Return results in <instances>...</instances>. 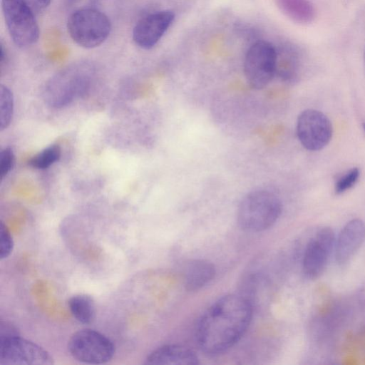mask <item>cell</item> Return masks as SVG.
<instances>
[{
  "instance_id": "cell-1",
  "label": "cell",
  "mask_w": 365,
  "mask_h": 365,
  "mask_svg": "<svg viewBox=\"0 0 365 365\" xmlns=\"http://www.w3.org/2000/svg\"><path fill=\"white\" fill-rule=\"evenodd\" d=\"M252 317V304L245 297L230 294L218 299L197 322L195 338L198 346L210 356L225 352L244 335Z\"/></svg>"
},
{
  "instance_id": "cell-2",
  "label": "cell",
  "mask_w": 365,
  "mask_h": 365,
  "mask_svg": "<svg viewBox=\"0 0 365 365\" xmlns=\"http://www.w3.org/2000/svg\"><path fill=\"white\" fill-rule=\"evenodd\" d=\"M93 69L86 63H78L63 69L46 83L43 97L51 107L60 108L84 96L90 91Z\"/></svg>"
},
{
  "instance_id": "cell-3",
  "label": "cell",
  "mask_w": 365,
  "mask_h": 365,
  "mask_svg": "<svg viewBox=\"0 0 365 365\" xmlns=\"http://www.w3.org/2000/svg\"><path fill=\"white\" fill-rule=\"evenodd\" d=\"M282 212L279 198L272 192L259 189L247 193L240 201L237 219L240 228L259 232L271 227Z\"/></svg>"
},
{
  "instance_id": "cell-4",
  "label": "cell",
  "mask_w": 365,
  "mask_h": 365,
  "mask_svg": "<svg viewBox=\"0 0 365 365\" xmlns=\"http://www.w3.org/2000/svg\"><path fill=\"white\" fill-rule=\"evenodd\" d=\"M67 29L76 43L85 48H93L108 38L111 24L108 16L100 10L81 7L69 16Z\"/></svg>"
},
{
  "instance_id": "cell-5",
  "label": "cell",
  "mask_w": 365,
  "mask_h": 365,
  "mask_svg": "<svg viewBox=\"0 0 365 365\" xmlns=\"http://www.w3.org/2000/svg\"><path fill=\"white\" fill-rule=\"evenodd\" d=\"M277 51L272 43L259 39L247 49L244 59L247 82L255 89L267 86L276 74Z\"/></svg>"
},
{
  "instance_id": "cell-6",
  "label": "cell",
  "mask_w": 365,
  "mask_h": 365,
  "mask_svg": "<svg viewBox=\"0 0 365 365\" xmlns=\"http://www.w3.org/2000/svg\"><path fill=\"white\" fill-rule=\"evenodd\" d=\"M68 349L74 359L91 364H105L115 354L113 341L91 329H83L73 333L68 340Z\"/></svg>"
},
{
  "instance_id": "cell-7",
  "label": "cell",
  "mask_w": 365,
  "mask_h": 365,
  "mask_svg": "<svg viewBox=\"0 0 365 365\" xmlns=\"http://www.w3.org/2000/svg\"><path fill=\"white\" fill-rule=\"evenodd\" d=\"M4 21L13 42L19 47L34 44L39 38L35 14L20 0H1Z\"/></svg>"
},
{
  "instance_id": "cell-8",
  "label": "cell",
  "mask_w": 365,
  "mask_h": 365,
  "mask_svg": "<svg viewBox=\"0 0 365 365\" xmlns=\"http://www.w3.org/2000/svg\"><path fill=\"white\" fill-rule=\"evenodd\" d=\"M51 355L19 334L0 339V365H52Z\"/></svg>"
},
{
  "instance_id": "cell-9",
  "label": "cell",
  "mask_w": 365,
  "mask_h": 365,
  "mask_svg": "<svg viewBox=\"0 0 365 365\" xmlns=\"http://www.w3.org/2000/svg\"><path fill=\"white\" fill-rule=\"evenodd\" d=\"M333 128L329 119L314 109L303 110L297 120V135L302 145L308 150L323 149L331 139Z\"/></svg>"
},
{
  "instance_id": "cell-10",
  "label": "cell",
  "mask_w": 365,
  "mask_h": 365,
  "mask_svg": "<svg viewBox=\"0 0 365 365\" xmlns=\"http://www.w3.org/2000/svg\"><path fill=\"white\" fill-rule=\"evenodd\" d=\"M335 240L329 227L319 229L309 240L302 259L303 273L308 279H315L324 272L334 250Z\"/></svg>"
},
{
  "instance_id": "cell-11",
  "label": "cell",
  "mask_w": 365,
  "mask_h": 365,
  "mask_svg": "<svg viewBox=\"0 0 365 365\" xmlns=\"http://www.w3.org/2000/svg\"><path fill=\"white\" fill-rule=\"evenodd\" d=\"M175 16L171 10L158 11L145 16L133 28V41L141 48H152L173 24Z\"/></svg>"
},
{
  "instance_id": "cell-12",
  "label": "cell",
  "mask_w": 365,
  "mask_h": 365,
  "mask_svg": "<svg viewBox=\"0 0 365 365\" xmlns=\"http://www.w3.org/2000/svg\"><path fill=\"white\" fill-rule=\"evenodd\" d=\"M365 240V222L354 218L347 222L336 237L334 257L343 265L349 262Z\"/></svg>"
},
{
  "instance_id": "cell-13",
  "label": "cell",
  "mask_w": 365,
  "mask_h": 365,
  "mask_svg": "<svg viewBox=\"0 0 365 365\" xmlns=\"http://www.w3.org/2000/svg\"><path fill=\"white\" fill-rule=\"evenodd\" d=\"M149 365H195L199 359L190 348L181 344H166L157 348L145 359Z\"/></svg>"
},
{
  "instance_id": "cell-14",
  "label": "cell",
  "mask_w": 365,
  "mask_h": 365,
  "mask_svg": "<svg viewBox=\"0 0 365 365\" xmlns=\"http://www.w3.org/2000/svg\"><path fill=\"white\" fill-rule=\"evenodd\" d=\"M276 47V46H275ZM276 74L285 81H294L301 66L299 51L292 43H282L276 47Z\"/></svg>"
},
{
  "instance_id": "cell-15",
  "label": "cell",
  "mask_w": 365,
  "mask_h": 365,
  "mask_svg": "<svg viewBox=\"0 0 365 365\" xmlns=\"http://www.w3.org/2000/svg\"><path fill=\"white\" fill-rule=\"evenodd\" d=\"M215 266L205 259H195L187 265L184 273V284L189 291L200 289L212 280Z\"/></svg>"
},
{
  "instance_id": "cell-16",
  "label": "cell",
  "mask_w": 365,
  "mask_h": 365,
  "mask_svg": "<svg viewBox=\"0 0 365 365\" xmlns=\"http://www.w3.org/2000/svg\"><path fill=\"white\" fill-rule=\"evenodd\" d=\"M278 9L292 21L308 24L313 21L316 11L310 0H275Z\"/></svg>"
},
{
  "instance_id": "cell-17",
  "label": "cell",
  "mask_w": 365,
  "mask_h": 365,
  "mask_svg": "<svg viewBox=\"0 0 365 365\" xmlns=\"http://www.w3.org/2000/svg\"><path fill=\"white\" fill-rule=\"evenodd\" d=\"M68 307L73 317L81 324H91L95 318V302L88 294L73 295L68 300Z\"/></svg>"
},
{
  "instance_id": "cell-18",
  "label": "cell",
  "mask_w": 365,
  "mask_h": 365,
  "mask_svg": "<svg viewBox=\"0 0 365 365\" xmlns=\"http://www.w3.org/2000/svg\"><path fill=\"white\" fill-rule=\"evenodd\" d=\"M61 157V148L58 144H52L36 155L33 156L28 164L33 168L43 170L57 162Z\"/></svg>"
},
{
  "instance_id": "cell-19",
  "label": "cell",
  "mask_w": 365,
  "mask_h": 365,
  "mask_svg": "<svg viewBox=\"0 0 365 365\" xmlns=\"http://www.w3.org/2000/svg\"><path fill=\"white\" fill-rule=\"evenodd\" d=\"M14 97L11 90L4 85L0 86V130L6 129L12 120Z\"/></svg>"
},
{
  "instance_id": "cell-20",
  "label": "cell",
  "mask_w": 365,
  "mask_h": 365,
  "mask_svg": "<svg viewBox=\"0 0 365 365\" xmlns=\"http://www.w3.org/2000/svg\"><path fill=\"white\" fill-rule=\"evenodd\" d=\"M360 177V170L356 168H352L341 175L334 184V191L336 194L340 195L353 187L359 180Z\"/></svg>"
},
{
  "instance_id": "cell-21",
  "label": "cell",
  "mask_w": 365,
  "mask_h": 365,
  "mask_svg": "<svg viewBox=\"0 0 365 365\" xmlns=\"http://www.w3.org/2000/svg\"><path fill=\"white\" fill-rule=\"evenodd\" d=\"M14 241L11 234L4 223L0 222V259L1 260L7 258L12 252Z\"/></svg>"
},
{
  "instance_id": "cell-22",
  "label": "cell",
  "mask_w": 365,
  "mask_h": 365,
  "mask_svg": "<svg viewBox=\"0 0 365 365\" xmlns=\"http://www.w3.org/2000/svg\"><path fill=\"white\" fill-rule=\"evenodd\" d=\"M14 154L10 147L4 148L0 153V178L3 179L13 168Z\"/></svg>"
},
{
  "instance_id": "cell-23",
  "label": "cell",
  "mask_w": 365,
  "mask_h": 365,
  "mask_svg": "<svg viewBox=\"0 0 365 365\" xmlns=\"http://www.w3.org/2000/svg\"><path fill=\"white\" fill-rule=\"evenodd\" d=\"M35 15L45 11L50 5L51 0H20Z\"/></svg>"
},
{
  "instance_id": "cell-24",
  "label": "cell",
  "mask_w": 365,
  "mask_h": 365,
  "mask_svg": "<svg viewBox=\"0 0 365 365\" xmlns=\"http://www.w3.org/2000/svg\"><path fill=\"white\" fill-rule=\"evenodd\" d=\"M236 29L237 32L242 35L244 38L246 39H256L259 40V38H257V31L253 28L252 26L245 25V24H239L237 26Z\"/></svg>"
},
{
  "instance_id": "cell-25",
  "label": "cell",
  "mask_w": 365,
  "mask_h": 365,
  "mask_svg": "<svg viewBox=\"0 0 365 365\" xmlns=\"http://www.w3.org/2000/svg\"><path fill=\"white\" fill-rule=\"evenodd\" d=\"M362 127H363V130H364L365 132V122L363 123L362 124Z\"/></svg>"
},
{
  "instance_id": "cell-26",
  "label": "cell",
  "mask_w": 365,
  "mask_h": 365,
  "mask_svg": "<svg viewBox=\"0 0 365 365\" xmlns=\"http://www.w3.org/2000/svg\"><path fill=\"white\" fill-rule=\"evenodd\" d=\"M364 64H365V49H364Z\"/></svg>"
}]
</instances>
